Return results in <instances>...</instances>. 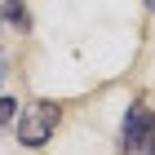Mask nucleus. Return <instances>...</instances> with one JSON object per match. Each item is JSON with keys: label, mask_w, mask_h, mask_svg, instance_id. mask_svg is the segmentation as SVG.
<instances>
[{"label": "nucleus", "mask_w": 155, "mask_h": 155, "mask_svg": "<svg viewBox=\"0 0 155 155\" xmlns=\"http://www.w3.org/2000/svg\"><path fill=\"white\" fill-rule=\"evenodd\" d=\"M151 9H155V0H151Z\"/></svg>", "instance_id": "nucleus-7"}, {"label": "nucleus", "mask_w": 155, "mask_h": 155, "mask_svg": "<svg viewBox=\"0 0 155 155\" xmlns=\"http://www.w3.org/2000/svg\"><path fill=\"white\" fill-rule=\"evenodd\" d=\"M151 124H155V115L146 107H129L124 111V124H120V146L124 151H142L146 137H151Z\"/></svg>", "instance_id": "nucleus-2"}, {"label": "nucleus", "mask_w": 155, "mask_h": 155, "mask_svg": "<svg viewBox=\"0 0 155 155\" xmlns=\"http://www.w3.org/2000/svg\"><path fill=\"white\" fill-rule=\"evenodd\" d=\"M0 13H5V22L18 27V31L31 27V18H27V9H22V0H0Z\"/></svg>", "instance_id": "nucleus-3"}, {"label": "nucleus", "mask_w": 155, "mask_h": 155, "mask_svg": "<svg viewBox=\"0 0 155 155\" xmlns=\"http://www.w3.org/2000/svg\"><path fill=\"white\" fill-rule=\"evenodd\" d=\"M5 75H9V62H5V53H0V84H5Z\"/></svg>", "instance_id": "nucleus-6"}, {"label": "nucleus", "mask_w": 155, "mask_h": 155, "mask_svg": "<svg viewBox=\"0 0 155 155\" xmlns=\"http://www.w3.org/2000/svg\"><path fill=\"white\" fill-rule=\"evenodd\" d=\"M13 115H18V102H13V97H0V129H5Z\"/></svg>", "instance_id": "nucleus-4"}, {"label": "nucleus", "mask_w": 155, "mask_h": 155, "mask_svg": "<svg viewBox=\"0 0 155 155\" xmlns=\"http://www.w3.org/2000/svg\"><path fill=\"white\" fill-rule=\"evenodd\" d=\"M58 129V107L53 102H31L18 120V142L22 146H45Z\"/></svg>", "instance_id": "nucleus-1"}, {"label": "nucleus", "mask_w": 155, "mask_h": 155, "mask_svg": "<svg viewBox=\"0 0 155 155\" xmlns=\"http://www.w3.org/2000/svg\"><path fill=\"white\" fill-rule=\"evenodd\" d=\"M146 155H155V124H151V137H146V146H142Z\"/></svg>", "instance_id": "nucleus-5"}]
</instances>
